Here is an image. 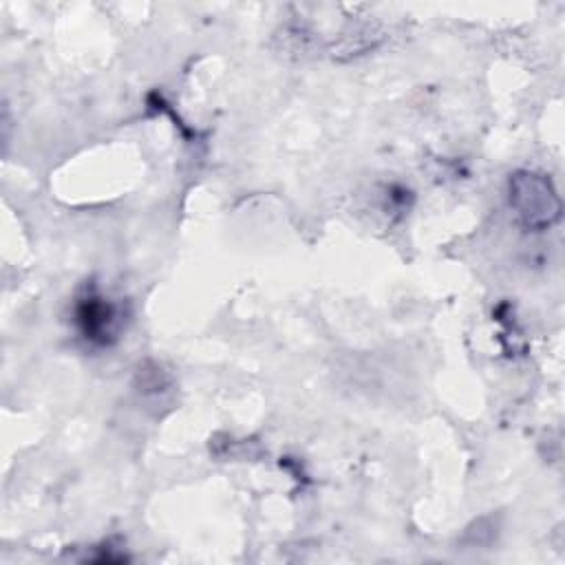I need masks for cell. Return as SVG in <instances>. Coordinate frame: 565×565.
<instances>
[{"mask_svg": "<svg viewBox=\"0 0 565 565\" xmlns=\"http://www.w3.org/2000/svg\"><path fill=\"white\" fill-rule=\"evenodd\" d=\"M75 324L93 344H110L119 329V309L99 291L88 289L75 305Z\"/></svg>", "mask_w": 565, "mask_h": 565, "instance_id": "cell-2", "label": "cell"}, {"mask_svg": "<svg viewBox=\"0 0 565 565\" xmlns=\"http://www.w3.org/2000/svg\"><path fill=\"white\" fill-rule=\"evenodd\" d=\"M508 194L512 210L527 230H547L561 216V199L552 179L543 172L516 170L510 174Z\"/></svg>", "mask_w": 565, "mask_h": 565, "instance_id": "cell-1", "label": "cell"}]
</instances>
